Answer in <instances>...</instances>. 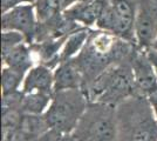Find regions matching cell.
<instances>
[{"mask_svg": "<svg viewBox=\"0 0 157 141\" xmlns=\"http://www.w3.org/2000/svg\"><path fill=\"white\" fill-rule=\"evenodd\" d=\"M140 47L103 29H92L80 53L74 58L83 75L82 88L95 80L107 68L118 62L131 61ZM81 88V89H82Z\"/></svg>", "mask_w": 157, "mask_h": 141, "instance_id": "6da1fadb", "label": "cell"}, {"mask_svg": "<svg viewBox=\"0 0 157 141\" xmlns=\"http://www.w3.org/2000/svg\"><path fill=\"white\" fill-rule=\"evenodd\" d=\"M117 141H157V119L144 95H132L116 106Z\"/></svg>", "mask_w": 157, "mask_h": 141, "instance_id": "7a4b0ae2", "label": "cell"}, {"mask_svg": "<svg viewBox=\"0 0 157 141\" xmlns=\"http://www.w3.org/2000/svg\"><path fill=\"white\" fill-rule=\"evenodd\" d=\"M89 102L117 106L120 102L137 95L131 61L114 64L95 80L82 88Z\"/></svg>", "mask_w": 157, "mask_h": 141, "instance_id": "3957f363", "label": "cell"}, {"mask_svg": "<svg viewBox=\"0 0 157 141\" xmlns=\"http://www.w3.org/2000/svg\"><path fill=\"white\" fill-rule=\"evenodd\" d=\"M88 99L81 88L55 92L44 114L49 129L59 134H72L88 106Z\"/></svg>", "mask_w": 157, "mask_h": 141, "instance_id": "277c9868", "label": "cell"}, {"mask_svg": "<svg viewBox=\"0 0 157 141\" xmlns=\"http://www.w3.org/2000/svg\"><path fill=\"white\" fill-rule=\"evenodd\" d=\"M72 135L78 141H117L116 106L88 102Z\"/></svg>", "mask_w": 157, "mask_h": 141, "instance_id": "5b68a950", "label": "cell"}, {"mask_svg": "<svg viewBox=\"0 0 157 141\" xmlns=\"http://www.w3.org/2000/svg\"><path fill=\"white\" fill-rule=\"evenodd\" d=\"M137 1L138 0H105V5L95 25L96 28L110 32L118 38L136 44L135 19Z\"/></svg>", "mask_w": 157, "mask_h": 141, "instance_id": "8992f818", "label": "cell"}, {"mask_svg": "<svg viewBox=\"0 0 157 141\" xmlns=\"http://www.w3.org/2000/svg\"><path fill=\"white\" fill-rule=\"evenodd\" d=\"M38 24L34 4H19L4 12L1 17V29L20 32L27 44L34 42Z\"/></svg>", "mask_w": 157, "mask_h": 141, "instance_id": "52a82bcc", "label": "cell"}, {"mask_svg": "<svg viewBox=\"0 0 157 141\" xmlns=\"http://www.w3.org/2000/svg\"><path fill=\"white\" fill-rule=\"evenodd\" d=\"M135 38L141 49H149L157 39V0H138Z\"/></svg>", "mask_w": 157, "mask_h": 141, "instance_id": "ba28073f", "label": "cell"}, {"mask_svg": "<svg viewBox=\"0 0 157 141\" xmlns=\"http://www.w3.org/2000/svg\"><path fill=\"white\" fill-rule=\"evenodd\" d=\"M131 67L134 72L137 95H144L148 98L151 93L156 92L157 75L145 49L137 48L131 59Z\"/></svg>", "mask_w": 157, "mask_h": 141, "instance_id": "9c48e42d", "label": "cell"}, {"mask_svg": "<svg viewBox=\"0 0 157 141\" xmlns=\"http://www.w3.org/2000/svg\"><path fill=\"white\" fill-rule=\"evenodd\" d=\"M105 5V0H95L92 2L78 0L72 7L65 11L63 14L68 19L78 22V25L90 28L96 25Z\"/></svg>", "mask_w": 157, "mask_h": 141, "instance_id": "30bf717a", "label": "cell"}, {"mask_svg": "<svg viewBox=\"0 0 157 141\" xmlns=\"http://www.w3.org/2000/svg\"><path fill=\"white\" fill-rule=\"evenodd\" d=\"M83 86V75L74 58L60 62L54 72V93Z\"/></svg>", "mask_w": 157, "mask_h": 141, "instance_id": "8fae6325", "label": "cell"}, {"mask_svg": "<svg viewBox=\"0 0 157 141\" xmlns=\"http://www.w3.org/2000/svg\"><path fill=\"white\" fill-rule=\"evenodd\" d=\"M22 92L25 94L40 92L53 95L54 94V73L45 65L32 67L25 76Z\"/></svg>", "mask_w": 157, "mask_h": 141, "instance_id": "7c38bea8", "label": "cell"}, {"mask_svg": "<svg viewBox=\"0 0 157 141\" xmlns=\"http://www.w3.org/2000/svg\"><path fill=\"white\" fill-rule=\"evenodd\" d=\"M32 53L29 44L25 41L12 48L7 54L2 55V60L7 67L26 74L33 66Z\"/></svg>", "mask_w": 157, "mask_h": 141, "instance_id": "4fadbf2b", "label": "cell"}, {"mask_svg": "<svg viewBox=\"0 0 157 141\" xmlns=\"http://www.w3.org/2000/svg\"><path fill=\"white\" fill-rule=\"evenodd\" d=\"M90 31L92 29L88 27H82L67 37L65 45L60 52V62L75 58L80 53V51L83 48L85 44L89 38Z\"/></svg>", "mask_w": 157, "mask_h": 141, "instance_id": "5bb4252c", "label": "cell"}, {"mask_svg": "<svg viewBox=\"0 0 157 141\" xmlns=\"http://www.w3.org/2000/svg\"><path fill=\"white\" fill-rule=\"evenodd\" d=\"M78 0H36L34 2L38 21L48 20L54 15L63 13Z\"/></svg>", "mask_w": 157, "mask_h": 141, "instance_id": "9a60e30c", "label": "cell"}, {"mask_svg": "<svg viewBox=\"0 0 157 141\" xmlns=\"http://www.w3.org/2000/svg\"><path fill=\"white\" fill-rule=\"evenodd\" d=\"M52 96L53 95L40 93V92L24 94L20 111L24 114H42L45 112V109L49 106V104L52 101Z\"/></svg>", "mask_w": 157, "mask_h": 141, "instance_id": "2e32d148", "label": "cell"}, {"mask_svg": "<svg viewBox=\"0 0 157 141\" xmlns=\"http://www.w3.org/2000/svg\"><path fill=\"white\" fill-rule=\"evenodd\" d=\"M25 74L20 73L18 71H14L10 67H5L1 73V87L2 94L17 92L19 89L21 81L24 80Z\"/></svg>", "mask_w": 157, "mask_h": 141, "instance_id": "e0dca14e", "label": "cell"}, {"mask_svg": "<svg viewBox=\"0 0 157 141\" xmlns=\"http://www.w3.org/2000/svg\"><path fill=\"white\" fill-rule=\"evenodd\" d=\"M26 39L24 34L17 31H2L1 35V55L7 54L12 48L18 46L21 42H25Z\"/></svg>", "mask_w": 157, "mask_h": 141, "instance_id": "ac0fdd59", "label": "cell"}, {"mask_svg": "<svg viewBox=\"0 0 157 141\" xmlns=\"http://www.w3.org/2000/svg\"><path fill=\"white\" fill-rule=\"evenodd\" d=\"M147 51V55L149 58V60L151 61L152 66L155 68V72H156L157 75V49H154V48H149V49H145Z\"/></svg>", "mask_w": 157, "mask_h": 141, "instance_id": "d6986e66", "label": "cell"}, {"mask_svg": "<svg viewBox=\"0 0 157 141\" xmlns=\"http://www.w3.org/2000/svg\"><path fill=\"white\" fill-rule=\"evenodd\" d=\"M148 100L150 102L151 107L154 109V113L156 115V119H157V91L156 92H154V93H151L149 96H148Z\"/></svg>", "mask_w": 157, "mask_h": 141, "instance_id": "ffe728a7", "label": "cell"}, {"mask_svg": "<svg viewBox=\"0 0 157 141\" xmlns=\"http://www.w3.org/2000/svg\"><path fill=\"white\" fill-rule=\"evenodd\" d=\"M56 141H78V140L72 134H63V135H60Z\"/></svg>", "mask_w": 157, "mask_h": 141, "instance_id": "44dd1931", "label": "cell"}, {"mask_svg": "<svg viewBox=\"0 0 157 141\" xmlns=\"http://www.w3.org/2000/svg\"><path fill=\"white\" fill-rule=\"evenodd\" d=\"M19 4H34L36 0H18Z\"/></svg>", "mask_w": 157, "mask_h": 141, "instance_id": "7402d4cb", "label": "cell"}, {"mask_svg": "<svg viewBox=\"0 0 157 141\" xmlns=\"http://www.w3.org/2000/svg\"><path fill=\"white\" fill-rule=\"evenodd\" d=\"M150 48H154V49H157V39H156V41L152 44V46L150 47Z\"/></svg>", "mask_w": 157, "mask_h": 141, "instance_id": "603a6c76", "label": "cell"}]
</instances>
